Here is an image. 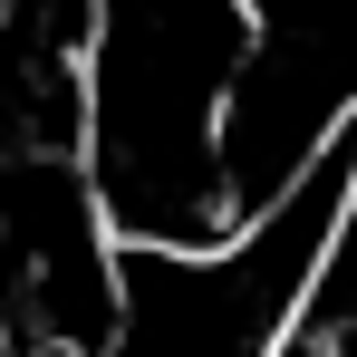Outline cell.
I'll return each mask as SVG.
<instances>
[{
  "mask_svg": "<svg viewBox=\"0 0 357 357\" xmlns=\"http://www.w3.org/2000/svg\"><path fill=\"white\" fill-rule=\"evenodd\" d=\"M261 59V0H77L87 183L116 241H232L251 222L232 174V107Z\"/></svg>",
  "mask_w": 357,
  "mask_h": 357,
  "instance_id": "cell-1",
  "label": "cell"
}]
</instances>
